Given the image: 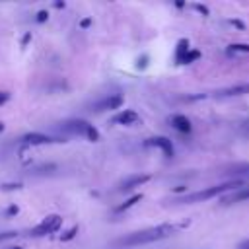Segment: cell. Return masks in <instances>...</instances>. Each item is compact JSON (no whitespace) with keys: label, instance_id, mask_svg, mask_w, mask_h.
Instances as JSON below:
<instances>
[{"label":"cell","instance_id":"6da1fadb","mask_svg":"<svg viewBox=\"0 0 249 249\" xmlns=\"http://www.w3.org/2000/svg\"><path fill=\"white\" fill-rule=\"evenodd\" d=\"M177 231V226L173 224H160V226H154V228H146V230H140V231H132L121 239L115 241V245L119 247H136V245H146V243H154L158 239H163V237H169Z\"/></svg>","mask_w":249,"mask_h":249},{"label":"cell","instance_id":"7a4b0ae2","mask_svg":"<svg viewBox=\"0 0 249 249\" xmlns=\"http://www.w3.org/2000/svg\"><path fill=\"white\" fill-rule=\"evenodd\" d=\"M243 187V181H226V183H220V185H214V187H206V189H200V191H195V193H187L183 196H179L175 202H181V204H193V202H202V200H210L218 195H224L228 191H235V189H241Z\"/></svg>","mask_w":249,"mask_h":249},{"label":"cell","instance_id":"3957f363","mask_svg":"<svg viewBox=\"0 0 249 249\" xmlns=\"http://www.w3.org/2000/svg\"><path fill=\"white\" fill-rule=\"evenodd\" d=\"M60 226H62V218H60L58 214H49V216H45V218H43V220H41L29 233H31L33 237H41V235L58 231Z\"/></svg>","mask_w":249,"mask_h":249},{"label":"cell","instance_id":"277c9868","mask_svg":"<svg viewBox=\"0 0 249 249\" xmlns=\"http://www.w3.org/2000/svg\"><path fill=\"white\" fill-rule=\"evenodd\" d=\"M124 103L123 95H107L99 101L93 103V111L95 113H103V111H111V109H119L121 105Z\"/></svg>","mask_w":249,"mask_h":249},{"label":"cell","instance_id":"5b68a950","mask_svg":"<svg viewBox=\"0 0 249 249\" xmlns=\"http://www.w3.org/2000/svg\"><path fill=\"white\" fill-rule=\"evenodd\" d=\"M89 123L88 121H82V119H72V121H66L62 123V130L70 132V134H78V136H86L88 130H89Z\"/></svg>","mask_w":249,"mask_h":249},{"label":"cell","instance_id":"8992f818","mask_svg":"<svg viewBox=\"0 0 249 249\" xmlns=\"http://www.w3.org/2000/svg\"><path fill=\"white\" fill-rule=\"evenodd\" d=\"M144 146H156V148H160V150L163 152L165 158H173V154H175L171 140L165 138V136H154V138H148V140L144 142Z\"/></svg>","mask_w":249,"mask_h":249},{"label":"cell","instance_id":"52a82bcc","mask_svg":"<svg viewBox=\"0 0 249 249\" xmlns=\"http://www.w3.org/2000/svg\"><path fill=\"white\" fill-rule=\"evenodd\" d=\"M224 175L228 177H237V181H243L249 177V163L247 161H241V163H231L224 169Z\"/></svg>","mask_w":249,"mask_h":249},{"label":"cell","instance_id":"ba28073f","mask_svg":"<svg viewBox=\"0 0 249 249\" xmlns=\"http://www.w3.org/2000/svg\"><path fill=\"white\" fill-rule=\"evenodd\" d=\"M245 200H249V187L235 189L233 193L222 196V204H235V202H245Z\"/></svg>","mask_w":249,"mask_h":249},{"label":"cell","instance_id":"9c48e42d","mask_svg":"<svg viewBox=\"0 0 249 249\" xmlns=\"http://www.w3.org/2000/svg\"><path fill=\"white\" fill-rule=\"evenodd\" d=\"M148 181H150L148 173H144V175H130V177H126L121 183V191H132V189H136V187H140V185H144Z\"/></svg>","mask_w":249,"mask_h":249},{"label":"cell","instance_id":"30bf717a","mask_svg":"<svg viewBox=\"0 0 249 249\" xmlns=\"http://www.w3.org/2000/svg\"><path fill=\"white\" fill-rule=\"evenodd\" d=\"M169 123H171V126H173L175 130H179V132H183V134H189V132L193 130L191 121H189L185 115H173V117H169Z\"/></svg>","mask_w":249,"mask_h":249},{"label":"cell","instance_id":"8fae6325","mask_svg":"<svg viewBox=\"0 0 249 249\" xmlns=\"http://www.w3.org/2000/svg\"><path fill=\"white\" fill-rule=\"evenodd\" d=\"M25 144H31V146H37V144H51V142H56L54 138L47 136V134H41V132H29L21 138Z\"/></svg>","mask_w":249,"mask_h":249},{"label":"cell","instance_id":"7c38bea8","mask_svg":"<svg viewBox=\"0 0 249 249\" xmlns=\"http://www.w3.org/2000/svg\"><path fill=\"white\" fill-rule=\"evenodd\" d=\"M138 119H140L138 113H134L130 109H124V111H121L119 115L113 117V123H117V124H134Z\"/></svg>","mask_w":249,"mask_h":249},{"label":"cell","instance_id":"4fadbf2b","mask_svg":"<svg viewBox=\"0 0 249 249\" xmlns=\"http://www.w3.org/2000/svg\"><path fill=\"white\" fill-rule=\"evenodd\" d=\"M245 93H249V84H237V86L218 91V95H222V97H233V95H245Z\"/></svg>","mask_w":249,"mask_h":249},{"label":"cell","instance_id":"5bb4252c","mask_svg":"<svg viewBox=\"0 0 249 249\" xmlns=\"http://www.w3.org/2000/svg\"><path fill=\"white\" fill-rule=\"evenodd\" d=\"M142 200V195H132L130 198H126L123 204H119L117 208H115V212H124V210H128V208H132L136 202H140Z\"/></svg>","mask_w":249,"mask_h":249},{"label":"cell","instance_id":"9a60e30c","mask_svg":"<svg viewBox=\"0 0 249 249\" xmlns=\"http://www.w3.org/2000/svg\"><path fill=\"white\" fill-rule=\"evenodd\" d=\"M189 51H191V49H189V41H187V39H181V41L177 43V53H175V60L179 62V60H181V58H183V56H185V54H187Z\"/></svg>","mask_w":249,"mask_h":249},{"label":"cell","instance_id":"2e32d148","mask_svg":"<svg viewBox=\"0 0 249 249\" xmlns=\"http://www.w3.org/2000/svg\"><path fill=\"white\" fill-rule=\"evenodd\" d=\"M196 58H200V53L191 49V51H189V53H187V54H185V56L179 60V64H191V62H195Z\"/></svg>","mask_w":249,"mask_h":249},{"label":"cell","instance_id":"e0dca14e","mask_svg":"<svg viewBox=\"0 0 249 249\" xmlns=\"http://www.w3.org/2000/svg\"><path fill=\"white\" fill-rule=\"evenodd\" d=\"M228 53L230 54H233V53H249V45H245V43H233V45L228 47Z\"/></svg>","mask_w":249,"mask_h":249},{"label":"cell","instance_id":"ac0fdd59","mask_svg":"<svg viewBox=\"0 0 249 249\" xmlns=\"http://www.w3.org/2000/svg\"><path fill=\"white\" fill-rule=\"evenodd\" d=\"M78 235V226H72L70 230H66L62 235H60V241H70V239H74Z\"/></svg>","mask_w":249,"mask_h":249},{"label":"cell","instance_id":"d6986e66","mask_svg":"<svg viewBox=\"0 0 249 249\" xmlns=\"http://www.w3.org/2000/svg\"><path fill=\"white\" fill-rule=\"evenodd\" d=\"M47 19H49V12H47V10H39V12H37V21L43 23V21H47Z\"/></svg>","mask_w":249,"mask_h":249},{"label":"cell","instance_id":"ffe728a7","mask_svg":"<svg viewBox=\"0 0 249 249\" xmlns=\"http://www.w3.org/2000/svg\"><path fill=\"white\" fill-rule=\"evenodd\" d=\"M16 235H18V231H2V233H0V243L6 241V239H12V237H16Z\"/></svg>","mask_w":249,"mask_h":249},{"label":"cell","instance_id":"44dd1931","mask_svg":"<svg viewBox=\"0 0 249 249\" xmlns=\"http://www.w3.org/2000/svg\"><path fill=\"white\" fill-rule=\"evenodd\" d=\"M146 64H148V56H140L138 60H136V68H146Z\"/></svg>","mask_w":249,"mask_h":249},{"label":"cell","instance_id":"7402d4cb","mask_svg":"<svg viewBox=\"0 0 249 249\" xmlns=\"http://www.w3.org/2000/svg\"><path fill=\"white\" fill-rule=\"evenodd\" d=\"M21 185L19 183H10V185H2V189L4 191H14V189H19Z\"/></svg>","mask_w":249,"mask_h":249},{"label":"cell","instance_id":"603a6c76","mask_svg":"<svg viewBox=\"0 0 249 249\" xmlns=\"http://www.w3.org/2000/svg\"><path fill=\"white\" fill-rule=\"evenodd\" d=\"M18 212H19V208H18V206H16V204H12V206H10V208H8V210H6V214H8V216H16V214H18Z\"/></svg>","mask_w":249,"mask_h":249},{"label":"cell","instance_id":"cb8c5ba5","mask_svg":"<svg viewBox=\"0 0 249 249\" xmlns=\"http://www.w3.org/2000/svg\"><path fill=\"white\" fill-rule=\"evenodd\" d=\"M8 99H10V93H8V91H0V107H2Z\"/></svg>","mask_w":249,"mask_h":249},{"label":"cell","instance_id":"d4e9b609","mask_svg":"<svg viewBox=\"0 0 249 249\" xmlns=\"http://www.w3.org/2000/svg\"><path fill=\"white\" fill-rule=\"evenodd\" d=\"M195 10H198V12H200V14H204V16L208 14V10H206L204 6H200V4H195Z\"/></svg>","mask_w":249,"mask_h":249},{"label":"cell","instance_id":"484cf974","mask_svg":"<svg viewBox=\"0 0 249 249\" xmlns=\"http://www.w3.org/2000/svg\"><path fill=\"white\" fill-rule=\"evenodd\" d=\"M89 25H91V19H89V18L82 19V23H80V27H84V29H86V27H89Z\"/></svg>","mask_w":249,"mask_h":249},{"label":"cell","instance_id":"4316f807","mask_svg":"<svg viewBox=\"0 0 249 249\" xmlns=\"http://www.w3.org/2000/svg\"><path fill=\"white\" fill-rule=\"evenodd\" d=\"M237 249H249V239H245V241H241V243L237 245Z\"/></svg>","mask_w":249,"mask_h":249},{"label":"cell","instance_id":"83f0119b","mask_svg":"<svg viewBox=\"0 0 249 249\" xmlns=\"http://www.w3.org/2000/svg\"><path fill=\"white\" fill-rule=\"evenodd\" d=\"M29 39H31V33H25V37H23V39H21V45H23V47H25V45H27V41H29Z\"/></svg>","mask_w":249,"mask_h":249},{"label":"cell","instance_id":"f1b7e54d","mask_svg":"<svg viewBox=\"0 0 249 249\" xmlns=\"http://www.w3.org/2000/svg\"><path fill=\"white\" fill-rule=\"evenodd\" d=\"M2 130H4V124H2V123H0V132H2Z\"/></svg>","mask_w":249,"mask_h":249},{"label":"cell","instance_id":"f546056e","mask_svg":"<svg viewBox=\"0 0 249 249\" xmlns=\"http://www.w3.org/2000/svg\"><path fill=\"white\" fill-rule=\"evenodd\" d=\"M12 249H23V247H12Z\"/></svg>","mask_w":249,"mask_h":249}]
</instances>
